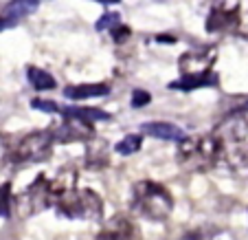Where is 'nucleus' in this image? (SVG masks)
<instances>
[{
	"label": "nucleus",
	"mask_w": 248,
	"mask_h": 240,
	"mask_svg": "<svg viewBox=\"0 0 248 240\" xmlns=\"http://www.w3.org/2000/svg\"><path fill=\"white\" fill-rule=\"evenodd\" d=\"M40 0H11L5 9V20L16 22V20L24 18V16H31L33 11L38 9Z\"/></svg>",
	"instance_id": "14"
},
{
	"label": "nucleus",
	"mask_w": 248,
	"mask_h": 240,
	"mask_svg": "<svg viewBox=\"0 0 248 240\" xmlns=\"http://www.w3.org/2000/svg\"><path fill=\"white\" fill-rule=\"evenodd\" d=\"M110 93L108 84H79V86H68L64 95L68 99H93V97H106Z\"/></svg>",
	"instance_id": "13"
},
{
	"label": "nucleus",
	"mask_w": 248,
	"mask_h": 240,
	"mask_svg": "<svg viewBox=\"0 0 248 240\" xmlns=\"http://www.w3.org/2000/svg\"><path fill=\"white\" fill-rule=\"evenodd\" d=\"M239 16H242L239 0H220L211 9L209 18H206V31L217 33V31H226V29H237Z\"/></svg>",
	"instance_id": "6"
},
{
	"label": "nucleus",
	"mask_w": 248,
	"mask_h": 240,
	"mask_svg": "<svg viewBox=\"0 0 248 240\" xmlns=\"http://www.w3.org/2000/svg\"><path fill=\"white\" fill-rule=\"evenodd\" d=\"M150 104V93L147 90H134L132 93V106L134 108H140V106H147Z\"/></svg>",
	"instance_id": "26"
},
{
	"label": "nucleus",
	"mask_w": 248,
	"mask_h": 240,
	"mask_svg": "<svg viewBox=\"0 0 248 240\" xmlns=\"http://www.w3.org/2000/svg\"><path fill=\"white\" fill-rule=\"evenodd\" d=\"M140 130L150 137H156V139H165V141H183L185 139L183 128L169 121H147L140 126Z\"/></svg>",
	"instance_id": "12"
},
{
	"label": "nucleus",
	"mask_w": 248,
	"mask_h": 240,
	"mask_svg": "<svg viewBox=\"0 0 248 240\" xmlns=\"http://www.w3.org/2000/svg\"><path fill=\"white\" fill-rule=\"evenodd\" d=\"M209 84H216L213 77H183L180 82H171L169 88H180V90H191V88H198V86H209Z\"/></svg>",
	"instance_id": "16"
},
{
	"label": "nucleus",
	"mask_w": 248,
	"mask_h": 240,
	"mask_svg": "<svg viewBox=\"0 0 248 240\" xmlns=\"http://www.w3.org/2000/svg\"><path fill=\"white\" fill-rule=\"evenodd\" d=\"M110 33H112V40L117 44H123L127 38H130V29H127L125 24H117V27H114Z\"/></svg>",
	"instance_id": "25"
},
{
	"label": "nucleus",
	"mask_w": 248,
	"mask_h": 240,
	"mask_svg": "<svg viewBox=\"0 0 248 240\" xmlns=\"http://www.w3.org/2000/svg\"><path fill=\"white\" fill-rule=\"evenodd\" d=\"M117 24H121L119 14H106V16H101V18L97 20V31H103V29H110V31H112Z\"/></svg>",
	"instance_id": "23"
},
{
	"label": "nucleus",
	"mask_w": 248,
	"mask_h": 240,
	"mask_svg": "<svg viewBox=\"0 0 248 240\" xmlns=\"http://www.w3.org/2000/svg\"><path fill=\"white\" fill-rule=\"evenodd\" d=\"M191 240H226V231L222 229H198L189 234Z\"/></svg>",
	"instance_id": "21"
},
{
	"label": "nucleus",
	"mask_w": 248,
	"mask_h": 240,
	"mask_svg": "<svg viewBox=\"0 0 248 240\" xmlns=\"http://www.w3.org/2000/svg\"><path fill=\"white\" fill-rule=\"evenodd\" d=\"M220 163L237 176H248V143H222Z\"/></svg>",
	"instance_id": "8"
},
{
	"label": "nucleus",
	"mask_w": 248,
	"mask_h": 240,
	"mask_svg": "<svg viewBox=\"0 0 248 240\" xmlns=\"http://www.w3.org/2000/svg\"><path fill=\"white\" fill-rule=\"evenodd\" d=\"M97 2H103V5H117L119 0H97Z\"/></svg>",
	"instance_id": "28"
},
{
	"label": "nucleus",
	"mask_w": 248,
	"mask_h": 240,
	"mask_svg": "<svg viewBox=\"0 0 248 240\" xmlns=\"http://www.w3.org/2000/svg\"><path fill=\"white\" fill-rule=\"evenodd\" d=\"M140 146H143L140 135H127L125 139H121V141L114 146V150H117L119 154H134V152L140 150Z\"/></svg>",
	"instance_id": "17"
},
{
	"label": "nucleus",
	"mask_w": 248,
	"mask_h": 240,
	"mask_svg": "<svg viewBox=\"0 0 248 240\" xmlns=\"http://www.w3.org/2000/svg\"><path fill=\"white\" fill-rule=\"evenodd\" d=\"M237 31L242 33V35H246V38H248V11H244V14L239 16V24H237Z\"/></svg>",
	"instance_id": "27"
},
{
	"label": "nucleus",
	"mask_w": 248,
	"mask_h": 240,
	"mask_svg": "<svg viewBox=\"0 0 248 240\" xmlns=\"http://www.w3.org/2000/svg\"><path fill=\"white\" fill-rule=\"evenodd\" d=\"M246 110H248V102H246Z\"/></svg>",
	"instance_id": "30"
},
{
	"label": "nucleus",
	"mask_w": 248,
	"mask_h": 240,
	"mask_svg": "<svg viewBox=\"0 0 248 240\" xmlns=\"http://www.w3.org/2000/svg\"><path fill=\"white\" fill-rule=\"evenodd\" d=\"M216 64V49H193L180 55L178 69L183 77H206Z\"/></svg>",
	"instance_id": "4"
},
{
	"label": "nucleus",
	"mask_w": 248,
	"mask_h": 240,
	"mask_svg": "<svg viewBox=\"0 0 248 240\" xmlns=\"http://www.w3.org/2000/svg\"><path fill=\"white\" fill-rule=\"evenodd\" d=\"M73 115H79V117L88 119V121H94V119H108V113L103 110H97V108H64Z\"/></svg>",
	"instance_id": "22"
},
{
	"label": "nucleus",
	"mask_w": 248,
	"mask_h": 240,
	"mask_svg": "<svg viewBox=\"0 0 248 240\" xmlns=\"http://www.w3.org/2000/svg\"><path fill=\"white\" fill-rule=\"evenodd\" d=\"M29 82H31V86L35 90H51L55 88V80H53V75H48L46 71H42V69H38V66H29Z\"/></svg>",
	"instance_id": "15"
},
{
	"label": "nucleus",
	"mask_w": 248,
	"mask_h": 240,
	"mask_svg": "<svg viewBox=\"0 0 248 240\" xmlns=\"http://www.w3.org/2000/svg\"><path fill=\"white\" fill-rule=\"evenodd\" d=\"M86 161H88L90 168H101V165L108 163V154L103 150V146H97V148H90L86 152Z\"/></svg>",
	"instance_id": "20"
},
{
	"label": "nucleus",
	"mask_w": 248,
	"mask_h": 240,
	"mask_svg": "<svg viewBox=\"0 0 248 240\" xmlns=\"http://www.w3.org/2000/svg\"><path fill=\"white\" fill-rule=\"evenodd\" d=\"M0 216L2 218L11 216V183L0 185Z\"/></svg>",
	"instance_id": "19"
},
{
	"label": "nucleus",
	"mask_w": 248,
	"mask_h": 240,
	"mask_svg": "<svg viewBox=\"0 0 248 240\" xmlns=\"http://www.w3.org/2000/svg\"><path fill=\"white\" fill-rule=\"evenodd\" d=\"M53 132L51 130H35L27 135L22 141L16 146L11 161L14 163H35V161H44L53 152Z\"/></svg>",
	"instance_id": "3"
},
{
	"label": "nucleus",
	"mask_w": 248,
	"mask_h": 240,
	"mask_svg": "<svg viewBox=\"0 0 248 240\" xmlns=\"http://www.w3.org/2000/svg\"><path fill=\"white\" fill-rule=\"evenodd\" d=\"M196 141L198 139H191V137H185L178 146V159L183 163H191L193 154H196Z\"/></svg>",
	"instance_id": "18"
},
{
	"label": "nucleus",
	"mask_w": 248,
	"mask_h": 240,
	"mask_svg": "<svg viewBox=\"0 0 248 240\" xmlns=\"http://www.w3.org/2000/svg\"><path fill=\"white\" fill-rule=\"evenodd\" d=\"M77 172L73 168H62L51 181H48V189H51V201L53 207L62 198L70 196L73 192H77Z\"/></svg>",
	"instance_id": "11"
},
{
	"label": "nucleus",
	"mask_w": 248,
	"mask_h": 240,
	"mask_svg": "<svg viewBox=\"0 0 248 240\" xmlns=\"http://www.w3.org/2000/svg\"><path fill=\"white\" fill-rule=\"evenodd\" d=\"M213 135L222 143H244L248 137V119L242 113H231L217 123Z\"/></svg>",
	"instance_id": "7"
},
{
	"label": "nucleus",
	"mask_w": 248,
	"mask_h": 240,
	"mask_svg": "<svg viewBox=\"0 0 248 240\" xmlns=\"http://www.w3.org/2000/svg\"><path fill=\"white\" fill-rule=\"evenodd\" d=\"M5 27H11L9 20H0V29H5Z\"/></svg>",
	"instance_id": "29"
},
{
	"label": "nucleus",
	"mask_w": 248,
	"mask_h": 240,
	"mask_svg": "<svg viewBox=\"0 0 248 240\" xmlns=\"http://www.w3.org/2000/svg\"><path fill=\"white\" fill-rule=\"evenodd\" d=\"M97 240H140V231L125 216H114L108 225L99 231Z\"/></svg>",
	"instance_id": "10"
},
{
	"label": "nucleus",
	"mask_w": 248,
	"mask_h": 240,
	"mask_svg": "<svg viewBox=\"0 0 248 240\" xmlns=\"http://www.w3.org/2000/svg\"><path fill=\"white\" fill-rule=\"evenodd\" d=\"M57 214L64 218H84V221H101L103 203L93 189H77L70 196L62 198L55 205Z\"/></svg>",
	"instance_id": "2"
},
{
	"label": "nucleus",
	"mask_w": 248,
	"mask_h": 240,
	"mask_svg": "<svg viewBox=\"0 0 248 240\" xmlns=\"http://www.w3.org/2000/svg\"><path fill=\"white\" fill-rule=\"evenodd\" d=\"M64 121L55 128L53 132V139L55 141H88L93 139V121L79 117V115H73L68 110H64Z\"/></svg>",
	"instance_id": "5"
},
{
	"label": "nucleus",
	"mask_w": 248,
	"mask_h": 240,
	"mask_svg": "<svg viewBox=\"0 0 248 240\" xmlns=\"http://www.w3.org/2000/svg\"><path fill=\"white\" fill-rule=\"evenodd\" d=\"M134 212L150 221H165L173 209V198L167 188L156 181H139L132 189Z\"/></svg>",
	"instance_id": "1"
},
{
	"label": "nucleus",
	"mask_w": 248,
	"mask_h": 240,
	"mask_svg": "<svg viewBox=\"0 0 248 240\" xmlns=\"http://www.w3.org/2000/svg\"><path fill=\"white\" fill-rule=\"evenodd\" d=\"M31 106L42 110V113H57V110H60V106H57L55 102H46V99H33Z\"/></svg>",
	"instance_id": "24"
},
{
	"label": "nucleus",
	"mask_w": 248,
	"mask_h": 240,
	"mask_svg": "<svg viewBox=\"0 0 248 240\" xmlns=\"http://www.w3.org/2000/svg\"><path fill=\"white\" fill-rule=\"evenodd\" d=\"M220 156H222V141L216 135H206L196 141V154H193L191 163L196 161L200 168H211V165L220 163Z\"/></svg>",
	"instance_id": "9"
}]
</instances>
